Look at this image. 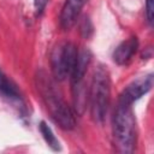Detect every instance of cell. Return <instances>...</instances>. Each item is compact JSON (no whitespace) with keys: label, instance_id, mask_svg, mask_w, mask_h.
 Listing matches in <instances>:
<instances>
[{"label":"cell","instance_id":"obj_1","mask_svg":"<svg viewBox=\"0 0 154 154\" xmlns=\"http://www.w3.org/2000/svg\"><path fill=\"white\" fill-rule=\"evenodd\" d=\"M36 81L40 95L53 120L64 130L73 129L76 125L75 113L58 93L52 79L47 76L46 72L41 71L38 72Z\"/></svg>","mask_w":154,"mask_h":154},{"label":"cell","instance_id":"obj_2","mask_svg":"<svg viewBox=\"0 0 154 154\" xmlns=\"http://www.w3.org/2000/svg\"><path fill=\"white\" fill-rule=\"evenodd\" d=\"M113 141L122 153H132L136 143V120L132 105L118 99L112 119Z\"/></svg>","mask_w":154,"mask_h":154},{"label":"cell","instance_id":"obj_3","mask_svg":"<svg viewBox=\"0 0 154 154\" xmlns=\"http://www.w3.org/2000/svg\"><path fill=\"white\" fill-rule=\"evenodd\" d=\"M88 99L93 120L96 123H102L109 107L111 81L108 72L101 66L94 71Z\"/></svg>","mask_w":154,"mask_h":154},{"label":"cell","instance_id":"obj_4","mask_svg":"<svg viewBox=\"0 0 154 154\" xmlns=\"http://www.w3.org/2000/svg\"><path fill=\"white\" fill-rule=\"evenodd\" d=\"M78 51L71 42L58 43L51 54V67L53 77L57 81H64L70 77V73L75 66Z\"/></svg>","mask_w":154,"mask_h":154},{"label":"cell","instance_id":"obj_5","mask_svg":"<svg viewBox=\"0 0 154 154\" xmlns=\"http://www.w3.org/2000/svg\"><path fill=\"white\" fill-rule=\"evenodd\" d=\"M153 85V75H147L144 77H141L134 82H131L119 95V99L129 102V103H134L136 100H138L141 96H143L144 94H147Z\"/></svg>","mask_w":154,"mask_h":154},{"label":"cell","instance_id":"obj_6","mask_svg":"<svg viewBox=\"0 0 154 154\" xmlns=\"http://www.w3.org/2000/svg\"><path fill=\"white\" fill-rule=\"evenodd\" d=\"M88 0H66L60 12V26L64 30L71 29Z\"/></svg>","mask_w":154,"mask_h":154},{"label":"cell","instance_id":"obj_7","mask_svg":"<svg viewBox=\"0 0 154 154\" xmlns=\"http://www.w3.org/2000/svg\"><path fill=\"white\" fill-rule=\"evenodd\" d=\"M90 61H91V53H90L89 49L84 48V49L78 52L75 66H73V69H72V71L70 73L71 85L83 82L85 72L88 70V66L90 65Z\"/></svg>","mask_w":154,"mask_h":154},{"label":"cell","instance_id":"obj_8","mask_svg":"<svg viewBox=\"0 0 154 154\" xmlns=\"http://www.w3.org/2000/svg\"><path fill=\"white\" fill-rule=\"evenodd\" d=\"M138 48V41L136 37H130L125 41H123L113 52V60L118 65H126Z\"/></svg>","mask_w":154,"mask_h":154},{"label":"cell","instance_id":"obj_9","mask_svg":"<svg viewBox=\"0 0 154 154\" xmlns=\"http://www.w3.org/2000/svg\"><path fill=\"white\" fill-rule=\"evenodd\" d=\"M0 95L12 103H18L23 106V99L17 85L5 75V72L1 69H0Z\"/></svg>","mask_w":154,"mask_h":154},{"label":"cell","instance_id":"obj_10","mask_svg":"<svg viewBox=\"0 0 154 154\" xmlns=\"http://www.w3.org/2000/svg\"><path fill=\"white\" fill-rule=\"evenodd\" d=\"M38 128H40V132H41L43 140L46 141V143L48 144V147H51L53 150H60L59 141H58V138L55 137V135L53 134L52 129H51L45 122H41Z\"/></svg>","mask_w":154,"mask_h":154},{"label":"cell","instance_id":"obj_11","mask_svg":"<svg viewBox=\"0 0 154 154\" xmlns=\"http://www.w3.org/2000/svg\"><path fill=\"white\" fill-rule=\"evenodd\" d=\"M154 0H146V16L148 23L152 25L153 24V18H154Z\"/></svg>","mask_w":154,"mask_h":154},{"label":"cell","instance_id":"obj_12","mask_svg":"<svg viewBox=\"0 0 154 154\" xmlns=\"http://www.w3.org/2000/svg\"><path fill=\"white\" fill-rule=\"evenodd\" d=\"M89 23H90L89 19H88L87 17H84V19H83V22H82V25H81V32H82L83 36H85V37H88V36L90 35L89 32H91V25L88 26Z\"/></svg>","mask_w":154,"mask_h":154},{"label":"cell","instance_id":"obj_13","mask_svg":"<svg viewBox=\"0 0 154 154\" xmlns=\"http://www.w3.org/2000/svg\"><path fill=\"white\" fill-rule=\"evenodd\" d=\"M47 1L48 0H34V5H35V8H36V13L37 14H41L47 5Z\"/></svg>","mask_w":154,"mask_h":154}]
</instances>
